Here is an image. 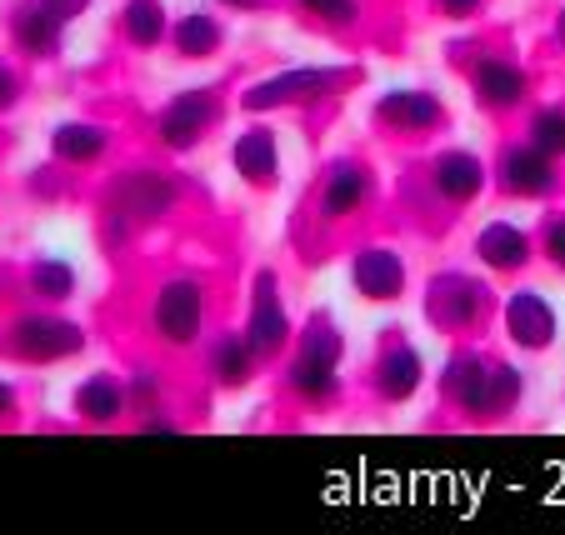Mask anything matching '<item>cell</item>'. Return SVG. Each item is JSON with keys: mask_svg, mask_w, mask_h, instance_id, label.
Returning a JSON list of instances; mask_svg holds the SVG:
<instances>
[{"mask_svg": "<svg viewBox=\"0 0 565 535\" xmlns=\"http://www.w3.org/2000/svg\"><path fill=\"white\" fill-rule=\"evenodd\" d=\"M440 396L456 406V416L476 420V426H495V420L521 410L525 375L491 351H456L440 375Z\"/></svg>", "mask_w": 565, "mask_h": 535, "instance_id": "6da1fadb", "label": "cell"}, {"mask_svg": "<svg viewBox=\"0 0 565 535\" xmlns=\"http://www.w3.org/2000/svg\"><path fill=\"white\" fill-rule=\"evenodd\" d=\"M341 365H345V335L331 311H316L296 331L286 361V390L306 410H331L341 400Z\"/></svg>", "mask_w": 565, "mask_h": 535, "instance_id": "7a4b0ae2", "label": "cell"}, {"mask_svg": "<svg viewBox=\"0 0 565 535\" xmlns=\"http://www.w3.org/2000/svg\"><path fill=\"white\" fill-rule=\"evenodd\" d=\"M495 311V290L486 280L466 276V270H440L430 276L426 296H420V315L436 335H470L491 321Z\"/></svg>", "mask_w": 565, "mask_h": 535, "instance_id": "3957f363", "label": "cell"}, {"mask_svg": "<svg viewBox=\"0 0 565 535\" xmlns=\"http://www.w3.org/2000/svg\"><path fill=\"white\" fill-rule=\"evenodd\" d=\"M205 311H211V290L195 276H166L150 296V335L171 351H191L205 341Z\"/></svg>", "mask_w": 565, "mask_h": 535, "instance_id": "277c9868", "label": "cell"}, {"mask_svg": "<svg viewBox=\"0 0 565 535\" xmlns=\"http://www.w3.org/2000/svg\"><path fill=\"white\" fill-rule=\"evenodd\" d=\"M15 361L25 365H61V361H75V355L90 345V331L86 325L65 321V315H51V311H35V315H21L6 335Z\"/></svg>", "mask_w": 565, "mask_h": 535, "instance_id": "5b68a950", "label": "cell"}, {"mask_svg": "<svg viewBox=\"0 0 565 535\" xmlns=\"http://www.w3.org/2000/svg\"><path fill=\"white\" fill-rule=\"evenodd\" d=\"M341 71L335 65H290V71H276L266 81L241 90V110L250 116H270V110H286V106H306V100L331 96Z\"/></svg>", "mask_w": 565, "mask_h": 535, "instance_id": "8992f818", "label": "cell"}, {"mask_svg": "<svg viewBox=\"0 0 565 535\" xmlns=\"http://www.w3.org/2000/svg\"><path fill=\"white\" fill-rule=\"evenodd\" d=\"M501 325H505V341L521 355H545L561 341V311H555L551 296L535 286H515L511 296L501 300Z\"/></svg>", "mask_w": 565, "mask_h": 535, "instance_id": "52a82bcc", "label": "cell"}, {"mask_svg": "<svg viewBox=\"0 0 565 535\" xmlns=\"http://www.w3.org/2000/svg\"><path fill=\"white\" fill-rule=\"evenodd\" d=\"M215 120H221V90L215 86H191V90H181V96H171L166 106H160L156 140L171 150V156H191Z\"/></svg>", "mask_w": 565, "mask_h": 535, "instance_id": "ba28073f", "label": "cell"}, {"mask_svg": "<svg viewBox=\"0 0 565 535\" xmlns=\"http://www.w3.org/2000/svg\"><path fill=\"white\" fill-rule=\"evenodd\" d=\"M246 341L256 345L260 361H286V351L296 345V321L286 315V300H280V276H276V270H256V280H250Z\"/></svg>", "mask_w": 565, "mask_h": 535, "instance_id": "9c48e42d", "label": "cell"}, {"mask_svg": "<svg viewBox=\"0 0 565 535\" xmlns=\"http://www.w3.org/2000/svg\"><path fill=\"white\" fill-rule=\"evenodd\" d=\"M426 386V355L420 345H411L401 331H385L381 351L371 361V390L381 406H411Z\"/></svg>", "mask_w": 565, "mask_h": 535, "instance_id": "30bf717a", "label": "cell"}, {"mask_svg": "<svg viewBox=\"0 0 565 535\" xmlns=\"http://www.w3.org/2000/svg\"><path fill=\"white\" fill-rule=\"evenodd\" d=\"M175 201H181V191H175L171 175H160V171H130V175H120V181L110 185V211L106 215L130 231V225L166 221V215L175 211Z\"/></svg>", "mask_w": 565, "mask_h": 535, "instance_id": "8fae6325", "label": "cell"}, {"mask_svg": "<svg viewBox=\"0 0 565 535\" xmlns=\"http://www.w3.org/2000/svg\"><path fill=\"white\" fill-rule=\"evenodd\" d=\"M495 191L511 201H551L561 191V161H551L531 140H515L495 161Z\"/></svg>", "mask_w": 565, "mask_h": 535, "instance_id": "7c38bea8", "label": "cell"}, {"mask_svg": "<svg viewBox=\"0 0 565 535\" xmlns=\"http://www.w3.org/2000/svg\"><path fill=\"white\" fill-rule=\"evenodd\" d=\"M375 195V175L371 165L361 161H331L326 175H320V191H316V215L326 225H345L351 215H361Z\"/></svg>", "mask_w": 565, "mask_h": 535, "instance_id": "4fadbf2b", "label": "cell"}, {"mask_svg": "<svg viewBox=\"0 0 565 535\" xmlns=\"http://www.w3.org/2000/svg\"><path fill=\"white\" fill-rule=\"evenodd\" d=\"M375 126L391 130V136H436V130L450 126V110L440 96L430 90H385L375 100Z\"/></svg>", "mask_w": 565, "mask_h": 535, "instance_id": "5bb4252c", "label": "cell"}, {"mask_svg": "<svg viewBox=\"0 0 565 535\" xmlns=\"http://www.w3.org/2000/svg\"><path fill=\"white\" fill-rule=\"evenodd\" d=\"M411 286V266L401 250L391 246H361L351 256V290L361 300H371V306H391V300H401Z\"/></svg>", "mask_w": 565, "mask_h": 535, "instance_id": "9a60e30c", "label": "cell"}, {"mask_svg": "<svg viewBox=\"0 0 565 535\" xmlns=\"http://www.w3.org/2000/svg\"><path fill=\"white\" fill-rule=\"evenodd\" d=\"M470 256H476V266L491 270V276H521V270L535 260V236L521 221H505L501 215V221H486L476 231Z\"/></svg>", "mask_w": 565, "mask_h": 535, "instance_id": "2e32d148", "label": "cell"}, {"mask_svg": "<svg viewBox=\"0 0 565 535\" xmlns=\"http://www.w3.org/2000/svg\"><path fill=\"white\" fill-rule=\"evenodd\" d=\"M231 171L250 191H276L280 185V136L270 126H246L231 140Z\"/></svg>", "mask_w": 565, "mask_h": 535, "instance_id": "e0dca14e", "label": "cell"}, {"mask_svg": "<svg viewBox=\"0 0 565 535\" xmlns=\"http://www.w3.org/2000/svg\"><path fill=\"white\" fill-rule=\"evenodd\" d=\"M470 90H476V100L486 110L511 116V110H521L525 96H531V75L515 61H505V55H480V61L470 65Z\"/></svg>", "mask_w": 565, "mask_h": 535, "instance_id": "ac0fdd59", "label": "cell"}, {"mask_svg": "<svg viewBox=\"0 0 565 535\" xmlns=\"http://www.w3.org/2000/svg\"><path fill=\"white\" fill-rule=\"evenodd\" d=\"M430 191L446 205H476L486 191V161L466 146H446L430 156Z\"/></svg>", "mask_w": 565, "mask_h": 535, "instance_id": "d6986e66", "label": "cell"}, {"mask_svg": "<svg viewBox=\"0 0 565 535\" xmlns=\"http://www.w3.org/2000/svg\"><path fill=\"white\" fill-rule=\"evenodd\" d=\"M126 410H130V390H126V381L110 371L86 375V381L71 390V416L81 420V426H116Z\"/></svg>", "mask_w": 565, "mask_h": 535, "instance_id": "ffe728a7", "label": "cell"}, {"mask_svg": "<svg viewBox=\"0 0 565 535\" xmlns=\"http://www.w3.org/2000/svg\"><path fill=\"white\" fill-rule=\"evenodd\" d=\"M205 365H211V381L221 390H246L266 361H260L256 345L246 341V331H221L205 345Z\"/></svg>", "mask_w": 565, "mask_h": 535, "instance_id": "44dd1931", "label": "cell"}, {"mask_svg": "<svg viewBox=\"0 0 565 535\" xmlns=\"http://www.w3.org/2000/svg\"><path fill=\"white\" fill-rule=\"evenodd\" d=\"M11 35L25 55H41V61H55L65 45V21L55 11H45L41 0H21L11 15Z\"/></svg>", "mask_w": 565, "mask_h": 535, "instance_id": "7402d4cb", "label": "cell"}, {"mask_svg": "<svg viewBox=\"0 0 565 535\" xmlns=\"http://www.w3.org/2000/svg\"><path fill=\"white\" fill-rule=\"evenodd\" d=\"M106 150H110V130L100 126V120H61V126L51 130V156L61 165H71V171L96 165Z\"/></svg>", "mask_w": 565, "mask_h": 535, "instance_id": "603a6c76", "label": "cell"}, {"mask_svg": "<svg viewBox=\"0 0 565 535\" xmlns=\"http://www.w3.org/2000/svg\"><path fill=\"white\" fill-rule=\"evenodd\" d=\"M171 45L181 61H205V55H215L225 45V25L221 15L211 11H185L181 21L171 25Z\"/></svg>", "mask_w": 565, "mask_h": 535, "instance_id": "cb8c5ba5", "label": "cell"}, {"mask_svg": "<svg viewBox=\"0 0 565 535\" xmlns=\"http://www.w3.org/2000/svg\"><path fill=\"white\" fill-rule=\"evenodd\" d=\"M25 286H31V296L41 300V306H65V300H75L81 276H75V266L61 256H35L31 270H25Z\"/></svg>", "mask_w": 565, "mask_h": 535, "instance_id": "d4e9b609", "label": "cell"}, {"mask_svg": "<svg viewBox=\"0 0 565 535\" xmlns=\"http://www.w3.org/2000/svg\"><path fill=\"white\" fill-rule=\"evenodd\" d=\"M120 35L140 51H156L171 35V21H166V6L160 0H126L120 6Z\"/></svg>", "mask_w": 565, "mask_h": 535, "instance_id": "484cf974", "label": "cell"}, {"mask_svg": "<svg viewBox=\"0 0 565 535\" xmlns=\"http://www.w3.org/2000/svg\"><path fill=\"white\" fill-rule=\"evenodd\" d=\"M525 140L535 150H545L551 161H565V106H541L525 126Z\"/></svg>", "mask_w": 565, "mask_h": 535, "instance_id": "4316f807", "label": "cell"}, {"mask_svg": "<svg viewBox=\"0 0 565 535\" xmlns=\"http://www.w3.org/2000/svg\"><path fill=\"white\" fill-rule=\"evenodd\" d=\"M535 256H541L555 276H565V215L561 211L541 221V231H535Z\"/></svg>", "mask_w": 565, "mask_h": 535, "instance_id": "83f0119b", "label": "cell"}, {"mask_svg": "<svg viewBox=\"0 0 565 535\" xmlns=\"http://www.w3.org/2000/svg\"><path fill=\"white\" fill-rule=\"evenodd\" d=\"M296 6L310 15V21L335 25V31H345V25L361 21V0H296Z\"/></svg>", "mask_w": 565, "mask_h": 535, "instance_id": "f1b7e54d", "label": "cell"}, {"mask_svg": "<svg viewBox=\"0 0 565 535\" xmlns=\"http://www.w3.org/2000/svg\"><path fill=\"white\" fill-rule=\"evenodd\" d=\"M15 106H21V75L0 61V116H11Z\"/></svg>", "mask_w": 565, "mask_h": 535, "instance_id": "f546056e", "label": "cell"}, {"mask_svg": "<svg viewBox=\"0 0 565 535\" xmlns=\"http://www.w3.org/2000/svg\"><path fill=\"white\" fill-rule=\"evenodd\" d=\"M430 6H436V15H450V21H470L480 11V0H430Z\"/></svg>", "mask_w": 565, "mask_h": 535, "instance_id": "4dcf8cb0", "label": "cell"}, {"mask_svg": "<svg viewBox=\"0 0 565 535\" xmlns=\"http://www.w3.org/2000/svg\"><path fill=\"white\" fill-rule=\"evenodd\" d=\"M41 6H45V11H55V15H61V21H75V15L86 11L90 0H41Z\"/></svg>", "mask_w": 565, "mask_h": 535, "instance_id": "1f68e13d", "label": "cell"}, {"mask_svg": "<svg viewBox=\"0 0 565 535\" xmlns=\"http://www.w3.org/2000/svg\"><path fill=\"white\" fill-rule=\"evenodd\" d=\"M15 410H21V396H15L11 381H0V420H11Z\"/></svg>", "mask_w": 565, "mask_h": 535, "instance_id": "d6a6232c", "label": "cell"}, {"mask_svg": "<svg viewBox=\"0 0 565 535\" xmlns=\"http://www.w3.org/2000/svg\"><path fill=\"white\" fill-rule=\"evenodd\" d=\"M221 6H231V11H266L270 0H221Z\"/></svg>", "mask_w": 565, "mask_h": 535, "instance_id": "836d02e7", "label": "cell"}, {"mask_svg": "<svg viewBox=\"0 0 565 535\" xmlns=\"http://www.w3.org/2000/svg\"><path fill=\"white\" fill-rule=\"evenodd\" d=\"M555 41H561V51H565V11L555 15Z\"/></svg>", "mask_w": 565, "mask_h": 535, "instance_id": "e575fe53", "label": "cell"}]
</instances>
